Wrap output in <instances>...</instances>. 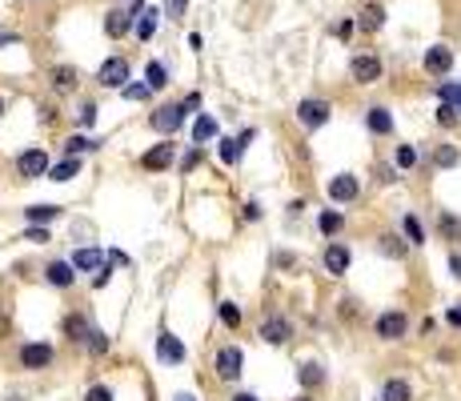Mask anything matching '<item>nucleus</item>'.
Here are the masks:
<instances>
[{
	"label": "nucleus",
	"mask_w": 461,
	"mask_h": 401,
	"mask_svg": "<svg viewBox=\"0 0 461 401\" xmlns=\"http://www.w3.org/2000/svg\"><path fill=\"white\" fill-rule=\"evenodd\" d=\"M297 121H301L305 128H321L325 121H329V105H325V100H301Z\"/></svg>",
	"instance_id": "1"
},
{
	"label": "nucleus",
	"mask_w": 461,
	"mask_h": 401,
	"mask_svg": "<svg viewBox=\"0 0 461 401\" xmlns=\"http://www.w3.org/2000/svg\"><path fill=\"white\" fill-rule=\"evenodd\" d=\"M349 73H353L357 84H373V80L381 77V61H377V56H353Z\"/></svg>",
	"instance_id": "2"
},
{
	"label": "nucleus",
	"mask_w": 461,
	"mask_h": 401,
	"mask_svg": "<svg viewBox=\"0 0 461 401\" xmlns=\"http://www.w3.org/2000/svg\"><path fill=\"white\" fill-rule=\"evenodd\" d=\"M357 192H361V185H357V176H349V173H341V176H333V181H329V197H333V201H341V205L357 201Z\"/></svg>",
	"instance_id": "3"
},
{
	"label": "nucleus",
	"mask_w": 461,
	"mask_h": 401,
	"mask_svg": "<svg viewBox=\"0 0 461 401\" xmlns=\"http://www.w3.org/2000/svg\"><path fill=\"white\" fill-rule=\"evenodd\" d=\"M125 80H128V64L121 61V56H112V61L100 64V84H105V89H125Z\"/></svg>",
	"instance_id": "4"
},
{
	"label": "nucleus",
	"mask_w": 461,
	"mask_h": 401,
	"mask_svg": "<svg viewBox=\"0 0 461 401\" xmlns=\"http://www.w3.org/2000/svg\"><path fill=\"white\" fill-rule=\"evenodd\" d=\"M449 68H453V52H449L446 45H433L430 52H425V73H430V77H446Z\"/></svg>",
	"instance_id": "5"
},
{
	"label": "nucleus",
	"mask_w": 461,
	"mask_h": 401,
	"mask_svg": "<svg viewBox=\"0 0 461 401\" xmlns=\"http://www.w3.org/2000/svg\"><path fill=\"white\" fill-rule=\"evenodd\" d=\"M405 329H409L405 313H381V317H377V337H385V341H398V337H405Z\"/></svg>",
	"instance_id": "6"
},
{
	"label": "nucleus",
	"mask_w": 461,
	"mask_h": 401,
	"mask_svg": "<svg viewBox=\"0 0 461 401\" xmlns=\"http://www.w3.org/2000/svg\"><path fill=\"white\" fill-rule=\"evenodd\" d=\"M16 169H20V176H45L48 173V157L40 153V149H29V153H20Z\"/></svg>",
	"instance_id": "7"
},
{
	"label": "nucleus",
	"mask_w": 461,
	"mask_h": 401,
	"mask_svg": "<svg viewBox=\"0 0 461 401\" xmlns=\"http://www.w3.org/2000/svg\"><path fill=\"white\" fill-rule=\"evenodd\" d=\"M48 361H52V345H45V341H36V345H24V349H20V365L24 369H45Z\"/></svg>",
	"instance_id": "8"
},
{
	"label": "nucleus",
	"mask_w": 461,
	"mask_h": 401,
	"mask_svg": "<svg viewBox=\"0 0 461 401\" xmlns=\"http://www.w3.org/2000/svg\"><path fill=\"white\" fill-rule=\"evenodd\" d=\"M181 121H185V109H181V105H160V109L153 112V128H157V133H173Z\"/></svg>",
	"instance_id": "9"
},
{
	"label": "nucleus",
	"mask_w": 461,
	"mask_h": 401,
	"mask_svg": "<svg viewBox=\"0 0 461 401\" xmlns=\"http://www.w3.org/2000/svg\"><path fill=\"white\" fill-rule=\"evenodd\" d=\"M141 13V8H137V4H133V8H116V13H109V20H105V32H109V36H125L128 29H133V16Z\"/></svg>",
	"instance_id": "10"
},
{
	"label": "nucleus",
	"mask_w": 461,
	"mask_h": 401,
	"mask_svg": "<svg viewBox=\"0 0 461 401\" xmlns=\"http://www.w3.org/2000/svg\"><path fill=\"white\" fill-rule=\"evenodd\" d=\"M217 373H221L225 381H233V377H241V349H233V345H225V349L217 353Z\"/></svg>",
	"instance_id": "11"
},
{
	"label": "nucleus",
	"mask_w": 461,
	"mask_h": 401,
	"mask_svg": "<svg viewBox=\"0 0 461 401\" xmlns=\"http://www.w3.org/2000/svg\"><path fill=\"white\" fill-rule=\"evenodd\" d=\"M289 333H293V325H289L285 317H269L265 325H261V337H265L269 345H285Z\"/></svg>",
	"instance_id": "12"
},
{
	"label": "nucleus",
	"mask_w": 461,
	"mask_h": 401,
	"mask_svg": "<svg viewBox=\"0 0 461 401\" xmlns=\"http://www.w3.org/2000/svg\"><path fill=\"white\" fill-rule=\"evenodd\" d=\"M157 353H160V361H169V365H181V361H185V345H181L173 333H160Z\"/></svg>",
	"instance_id": "13"
},
{
	"label": "nucleus",
	"mask_w": 461,
	"mask_h": 401,
	"mask_svg": "<svg viewBox=\"0 0 461 401\" xmlns=\"http://www.w3.org/2000/svg\"><path fill=\"white\" fill-rule=\"evenodd\" d=\"M325 269L333 273V277H341V273L349 269V249L345 245H329L325 249Z\"/></svg>",
	"instance_id": "14"
},
{
	"label": "nucleus",
	"mask_w": 461,
	"mask_h": 401,
	"mask_svg": "<svg viewBox=\"0 0 461 401\" xmlns=\"http://www.w3.org/2000/svg\"><path fill=\"white\" fill-rule=\"evenodd\" d=\"M73 269H105V253L100 249H77L73 253Z\"/></svg>",
	"instance_id": "15"
},
{
	"label": "nucleus",
	"mask_w": 461,
	"mask_h": 401,
	"mask_svg": "<svg viewBox=\"0 0 461 401\" xmlns=\"http://www.w3.org/2000/svg\"><path fill=\"white\" fill-rule=\"evenodd\" d=\"M169 165H173V144H157V149L144 153V169H153V173H157V169H169Z\"/></svg>",
	"instance_id": "16"
},
{
	"label": "nucleus",
	"mask_w": 461,
	"mask_h": 401,
	"mask_svg": "<svg viewBox=\"0 0 461 401\" xmlns=\"http://www.w3.org/2000/svg\"><path fill=\"white\" fill-rule=\"evenodd\" d=\"M365 125L373 128V133H393V116H389V109H381V105H373V109H369V116H365Z\"/></svg>",
	"instance_id": "17"
},
{
	"label": "nucleus",
	"mask_w": 461,
	"mask_h": 401,
	"mask_svg": "<svg viewBox=\"0 0 461 401\" xmlns=\"http://www.w3.org/2000/svg\"><path fill=\"white\" fill-rule=\"evenodd\" d=\"M381 401H414V389H409V381H401V377H393V381H385V389H381Z\"/></svg>",
	"instance_id": "18"
},
{
	"label": "nucleus",
	"mask_w": 461,
	"mask_h": 401,
	"mask_svg": "<svg viewBox=\"0 0 461 401\" xmlns=\"http://www.w3.org/2000/svg\"><path fill=\"white\" fill-rule=\"evenodd\" d=\"M144 84H149V89H165V84H169V68H165L160 61H149V68H144Z\"/></svg>",
	"instance_id": "19"
},
{
	"label": "nucleus",
	"mask_w": 461,
	"mask_h": 401,
	"mask_svg": "<svg viewBox=\"0 0 461 401\" xmlns=\"http://www.w3.org/2000/svg\"><path fill=\"white\" fill-rule=\"evenodd\" d=\"M45 273H48V281H52V285H61V289L73 285V265H64V261H52Z\"/></svg>",
	"instance_id": "20"
},
{
	"label": "nucleus",
	"mask_w": 461,
	"mask_h": 401,
	"mask_svg": "<svg viewBox=\"0 0 461 401\" xmlns=\"http://www.w3.org/2000/svg\"><path fill=\"white\" fill-rule=\"evenodd\" d=\"M52 89H61V93H68V89H77V68H68V64H61V68H52Z\"/></svg>",
	"instance_id": "21"
},
{
	"label": "nucleus",
	"mask_w": 461,
	"mask_h": 401,
	"mask_svg": "<svg viewBox=\"0 0 461 401\" xmlns=\"http://www.w3.org/2000/svg\"><path fill=\"white\" fill-rule=\"evenodd\" d=\"M381 24H385V8H381V4H369L365 13H361V29H365V32H377Z\"/></svg>",
	"instance_id": "22"
},
{
	"label": "nucleus",
	"mask_w": 461,
	"mask_h": 401,
	"mask_svg": "<svg viewBox=\"0 0 461 401\" xmlns=\"http://www.w3.org/2000/svg\"><path fill=\"white\" fill-rule=\"evenodd\" d=\"M160 13H141V20H137V36H141V40H153V36H157V20Z\"/></svg>",
	"instance_id": "23"
},
{
	"label": "nucleus",
	"mask_w": 461,
	"mask_h": 401,
	"mask_svg": "<svg viewBox=\"0 0 461 401\" xmlns=\"http://www.w3.org/2000/svg\"><path fill=\"white\" fill-rule=\"evenodd\" d=\"M437 229H441V237L461 241V217H449V213H441V217H437Z\"/></svg>",
	"instance_id": "24"
},
{
	"label": "nucleus",
	"mask_w": 461,
	"mask_h": 401,
	"mask_svg": "<svg viewBox=\"0 0 461 401\" xmlns=\"http://www.w3.org/2000/svg\"><path fill=\"white\" fill-rule=\"evenodd\" d=\"M213 133H217V121H213V116H197V125H192V141L201 144V141H209Z\"/></svg>",
	"instance_id": "25"
},
{
	"label": "nucleus",
	"mask_w": 461,
	"mask_h": 401,
	"mask_svg": "<svg viewBox=\"0 0 461 401\" xmlns=\"http://www.w3.org/2000/svg\"><path fill=\"white\" fill-rule=\"evenodd\" d=\"M61 209H52V205H32V209H24V217H29L32 225H45V221H52Z\"/></svg>",
	"instance_id": "26"
},
{
	"label": "nucleus",
	"mask_w": 461,
	"mask_h": 401,
	"mask_svg": "<svg viewBox=\"0 0 461 401\" xmlns=\"http://www.w3.org/2000/svg\"><path fill=\"white\" fill-rule=\"evenodd\" d=\"M401 229H405V237H409V245H421V241H425V229H421V221H417L414 213H409V217L401 221Z\"/></svg>",
	"instance_id": "27"
},
{
	"label": "nucleus",
	"mask_w": 461,
	"mask_h": 401,
	"mask_svg": "<svg viewBox=\"0 0 461 401\" xmlns=\"http://www.w3.org/2000/svg\"><path fill=\"white\" fill-rule=\"evenodd\" d=\"M297 377H301V385H321V381H325V373H321V365H317V361H305Z\"/></svg>",
	"instance_id": "28"
},
{
	"label": "nucleus",
	"mask_w": 461,
	"mask_h": 401,
	"mask_svg": "<svg viewBox=\"0 0 461 401\" xmlns=\"http://www.w3.org/2000/svg\"><path fill=\"white\" fill-rule=\"evenodd\" d=\"M48 173H52V181H73V176L80 173V165H77L73 157H68V160H61L56 169H48Z\"/></svg>",
	"instance_id": "29"
},
{
	"label": "nucleus",
	"mask_w": 461,
	"mask_h": 401,
	"mask_svg": "<svg viewBox=\"0 0 461 401\" xmlns=\"http://www.w3.org/2000/svg\"><path fill=\"white\" fill-rule=\"evenodd\" d=\"M321 233H325V237H333L337 229H341V225H345V217H341V213H321Z\"/></svg>",
	"instance_id": "30"
},
{
	"label": "nucleus",
	"mask_w": 461,
	"mask_h": 401,
	"mask_svg": "<svg viewBox=\"0 0 461 401\" xmlns=\"http://www.w3.org/2000/svg\"><path fill=\"white\" fill-rule=\"evenodd\" d=\"M461 109L458 105H449V100H441V109H437V125H458Z\"/></svg>",
	"instance_id": "31"
},
{
	"label": "nucleus",
	"mask_w": 461,
	"mask_h": 401,
	"mask_svg": "<svg viewBox=\"0 0 461 401\" xmlns=\"http://www.w3.org/2000/svg\"><path fill=\"white\" fill-rule=\"evenodd\" d=\"M64 333L77 337V341H84V337H89V325H84V317H68V321H64Z\"/></svg>",
	"instance_id": "32"
},
{
	"label": "nucleus",
	"mask_w": 461,
	"mask_h": 401,
	"mask_svg": "<svg viewBox=\"0 0 461 401\" xmlns=\"http://www.w3.org/2000/svg\"><path fill=\"white\" fill-rule=\"evenodd\" d=\"M417 165V149L414 144H401L398 149V169H414Z\"/></svg>",
	"instance_id": "33"
},
{
	"label": "nucleus",
	"mask_w": 461,
	"mask_h": 401,
	"mask_svg": "<svg viewBox=\"0 0 461 401\" xmlns=\"http://www.w3.org/2000/svg\"><path fill=\"white\" fill-rule=\"evenodd\" d=\"M433 160H437V169H453V165H458V149H449L446 144V149H437V157Z\"/></svg>",
	"instance_id": "34"
},
{
	"label": "nucleus",
	"mask_w": 461,
	"mask_h": 401,
	"mask_svg": "<svg viewBox=\"0 0 461 401\" xmlns=\"http://www.w3.org/2000/svg\"><path fill=\"white\" fill-rule=\"evenodd\" d=\"M221 321L229 325V329H237V325H241V313H237V305H233V301L221 305Z\"/></svg>",
	"instance_id": "35"
},
{
	"label": "nucleus",
	"mask_w": 461,
	"mask_h": 401,
	"mask_svg": "<svg viewBox=\"0 0 461 401\" xmlns=\"http://www.w3.org/2000/svg\"><path fill=\"white\" fill-rule=\"evenodd\" d=\"M221 157L233 165V160L241 157V141H229V137H225V141H221Z\"/></svg>",
	"instance_id": "36"
},
{
	"label": "nucleus",
	"mask_w": 461,
	"mask_h": 401,
	"mask_svg": "<svg viewBox=\"0 0 461 401\" xmlns=\"http://www.w3.org/2000/svg\"><path fill=\"white\" fill-rule=\"evenodd\" d=\"M89 345H93V353H105L109 349V337L100 333V329H89Z\"/></svg>",
	"instance_id": "37"
},
{
	"label": "nucleus",
	"mask_w": 461,
	"mask_h": 401,
	"mask_svg": "<svg viewBox=\"0 0 461 401\" xmlns=\"http://www.w3.org/2000/svg\"><path fill=\"white\" fill-rule=\"evenodd\" d=\"M381 249H385L389 257H405V245H401L398 237H381Z\"/></svg>",
	"instance_id": "38"
},
{
	"label": "nucleus",
	"mask_w": 461,
	"mask_h": 401,
	"mask_svg": "<svg viewBox=\"0 0 461 401\" xmlns=\"http://www.w3.org/2000/svg\"><path fill=\"white\" fill-rule=\"evenodd\" d=\"M77 121H80V125H84V128H89V125H93V121H96V105H93V100H89V105H80Z\"/></svg>",
	"instance_id": "39"
},
{
	"label": "nucleus",
	"mask_w": 461,
	"mask_h": 401,
	"mask_svg": "<svg viewBox=\"0 0 461 401\" xmlns=\"http://www.w3.org/2000/svg\"><path fill=\"white\" fill-rule=\"evenodd\" d=\"M24 241H36V245H45V241H48V229H45V225H32L29 233H24Z\"/></svg>",
	"instance_id": "40"
},
{
	"label": "nucleus",
	"mask_w": 461,
	"mask_h": 401,
	"mask_svg": "<svg viewBox=\"0 0 461 401\" xmlns=\"http://www.w3.org/2000/svg\"><path fill=\"white\" fill-rule=\"evenodd\" d=\"M84 401H112V393L105 389V385H93V389L84 393Z\"/></svg>",
	"instance_id": "41"
},
{
	"label": "nucleus",
	"mask_w": 461,
	"mask_h": 401,
	"mask_svg": "<svg viewBox=\"0 0 461 401\" xmlns=\"http://www.w3.org/2000/svg\"><path fill=\"white\" fill-rule=\"evenodd\" d=\"M185 8H189V0H169V4H165V13H169V16H176V20L185 16Z\"/></svg>",
	"instance_id": "42"
},
{
	"label": "nucleus",
	"mask_w": 461,
	"mask_h": 401,
	"mask_svg": "<svg viewBox=\"0 0 461 401\" xmlns=\"http://www.w3.org/2000/svg\"><path fill=\"white\" fill-rule=\"evenodd\" d=\"M84 149H96V141H84V137H73V141H68V153H84Z\"/></svg>",
	"instance_id": "43"
},
{
	"label": "nucleus",
	"mask_w": 461,
	"mask_h": 401,
	"mask_svg": "<svg viewBox=\"0 0 461 401\" xmlns=\"http://www.w3.org/2000/svg\"><path fill=\"white\" fill-rule=\"evenodd\" d=\"M144 93H149V84H128V89H125V96H128V100H141Z\"/></svg>",
	"instance_id": "44"
},
{
	"label": "nucleus",
	"mask_w": 461,
	"mask_h": 401,
	"mask_svg": "<svg viewBox=\"0 0 461 401\" xmlns=\"http://www.w3.org/2000/svg\"><path fill=\"white\" fill-rule=\"evenodd\" d=\"M109 265H112V269H116V265H121V269H125V265H128V257L121 253V249H112V253H109Z\"/></svg>",
	"instance_id": "45"
},
{
	"label": "nucleus",
	"mask_w": 461,
	"mask_h": 401,
	"mask_svg": "<svg viewBox=\"0 0 461 401\" xmlns=\"http://www.w3.org/2000/svg\"><path fill=\"white\" fill-rule=\"evenodd\" d=\"M181 109H185V112H192V109H201V96L192 93V96H189V100H181Z\"/></svg>",
	"instance_id": "46"
},
{
	"label": "nucleus",
	"mask_w": 461,
	"mask_h": 401,
	"mask_svg": "<svg viewBox=\"0 0 461 401\" xmlns=\"http://www.w3.org/2000/svg\"><path fill=\"white\" fill-rule=\"evenodd\" d=\"M349 32H353V20H341V24H337V36H341V40H345Z\"/></svg>",
	"instance_id": "47"
},
{
	"label": "nucleus",
	"mask_w": 461,
	"mask_h": 401,
	"mask_svg": "<svg viewBox=\"0 0 461 401\" xmlns=\"http://www.w3.org/2000/svg\"><path fill=\"white\" fill-rule=\"evenodd\" d=\"M449 273H453V277H461V257L458 253L449 257Z\"/></svg>",
	"instance_id": "48"
},
{
	"label": "nucleus",
	"mask_w": 461,
	"mask_h": 401,
	"mask_svg": "<svg viewBox=\"0 0 461 401\" xmlns=\"http://www.w3.org/2000/svg\"><path fill=\"white\" fill-rule=\"evenodd\" d=\"M449 325H461V309H449Z\"/></svg>",
	"instance_id": "49"
},
{
	"label": "nucleus",
	"mask_w": 461,
	"mask_h": 401,
	"mask_svg": "<svg viewBox=\"0 0 461 401\" xmlns=\"http://www.w3.org/2000/svg\"><path fill=\"white\" fill-rule=\"evenodd\" d=\"M233 401H257V398H253V393H237Z\"/></svg>",
	"instance_id": "50"
},
{
	"label": "nucleus",
	"mask_w": 461,
	"mask_h": 401,
	"mask_svg": "<svg viewBox=\"0 0 461 401\" xmlns=\"http://www.w3.org/2000/svg\"><path fill=\"white\" fill-rule=\"evenodd\" d=\"M176 401H197V398H189V393H181V398H176Z\"/></svg>",
	"instance_id": "51"
},
{
	"label": "nucleus",
	"mask_w": 461,
	"mask_h": 401,
	"mask_svg": "<svg viewBox=\"0 0 461 401\" xmlns=\"http://www.w3.org/2000/svg\"><path fill=\"white\" fill-rule=\"evenodd\" d=\"M293 401H313V398H293Z\"/></svg>",
	"instance_id": "52"
},
{
	"label": "nucleus",
	"mask_w": 461,
	"mask_h": 401,
	"mask_svg": "<svg viewBox=\"0 0 461 401\" xmlns=\"http://www.w3.org/2000/svg\"><path fill=\"white\" fill-rule=\"evenodd\" d=\"M0 109H4V100H0Z\"/></svg>",
	"instance_id": "53"
},
{
	"label": "nucleus",
	"mask_w": 461,
	"mask_h": 401,
	"mask_svg": "<svg viewBox=\"0 0 461 401\" xmlns=\"http://www.w3.org/2000/svg\"><path fill=\"white\" fill-rule=\"evenodd\" d=\"M458 109H461V105H458Z\"/></svg>",
	"instance_id": "54"
}]
</instances>
